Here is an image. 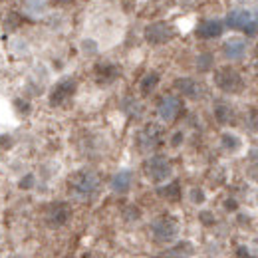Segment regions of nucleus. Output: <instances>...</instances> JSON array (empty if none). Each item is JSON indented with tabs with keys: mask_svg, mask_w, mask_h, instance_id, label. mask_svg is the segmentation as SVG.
Listing matches in <instances>:
<instances>
[{
	"mask_svg": "<svg viewBox=\"0 0 258 258\" xmlns=\"http://www.w3.org/2000/svg\"><path fill=\"white\" fill-rule=\"evenodd\" d=\"M86 258H96V256H86Z\"/></svg>",
	"mask_w": 258,
	"mask_h": 258,
	"instance_id": "obj_36",
	"label": "nucleus"
},
{
	"mask_svg": "<svg viewBox=\"0 0 258 258\" xmlns=\"http://www.w3.org/2000/svg\"><path fill=\"white\" fill-rule=\"evenodd\" d=\"M139 209L137 207H127L125 211H123V217H125V221H137L139 219Z\"/></svg>",
	"mask_w": 258,
	"mask_h": 258,
	"instance_id": "obj_26",
	"label": "nucleus"
},
{
	"mask_svg": "<svg viewBox=\"0 0 258 258\" xmlns=\"http://www.w3.org/2000/svg\"><path fill=\"white\" fill-rule=\"evenodd\" d=\"M143 169H145L147 179H149L151 183H155V185L165 183V181L171 179V175H173L171 163H169L167 157H163V155H153V157H149V159L145 161V165H143Z\"/></svg>",
	"mask_w": 258,
	"mask_h": 258,
	"instance_id": "obj_4",
	"label": "nucleus"
},
{
	"mask_svg": "<svg viewBox=\"0 0 258 258\" xmlns=\"http://www.w3.org/2000/svg\"><path fill=\"white\" fill-rule=\"evenodd\" d=\"M119 76V68L115 64H97L96 66V78L99 84H111L113 80H117Z\"/></svg>",
	"mask_w": 258,
	"mask_h": 258,
	"instance_id": "obj_15",
	"label": "nucleus"
},
{
	"mask_svg": "<svg viewBox=\"0 0 258 258\" xmlns=\"http://www.w3.org/2000/svg\"><path fill=\"white\" fill-rule=\"evenodd\" d=\"M183 139H185V135H183V131H177L173 137H171V145L173 147H179L181 143H183Z\"/></svg>",
	"mask_w": 258,
	"mask_h": 258,
	"instance_id": "obj_29",
	"label": "nucleus"
},
{
	"mask_svg": "<svg viewBox=\"0 0 258 258\" xmlns=\"http://www.w3.org/2000/svg\"><path fill=\"white\" fill-rule=\"evenodd\" d=\"M171 252H175V254H179V256H193L195 246L189 240H183V242H177V244L171 248Z\"/></svg>",
	"mask_w": 258,
	"mask_h": 258,
	"instance_id": "obj_21",
	"label": "nucleus"
},
{
	"mask_svg": "<svg viewBox=\"0 0 258 258\" xmlns=\"http://www.w3.org/2000/svg\"><path fill=\"white\" fill-rule=\"evenodd\" d=\"M20 26V16L18 14H10L8 18H6V28L8 30H16Z\"/></svg>",
	"mask_w": 258,
	"mask_h": 258,
	"instance_id": "obj_28",
	"label": "nucleus"
},
{
	"mask_svg": "<svg viewBox=\"0 0 258 258\" xmlns=\"http://www.w3.org/2000/svg\"><path fill=\"white\" fill-rule=\"evenodd\" d=\"M34 185H36L34 173H26V175L18 181V189H22V191H30V189H34Z\"/></svg>",
	"mask_w": 258,
	"mask_h": 258,
	"instance_id": "obj_22",
	"label": "nucleus"
},
{
	"mask_svg": "<svg viewBox=\"0 0 258 258\" xmlns=\"http://www.w3.org/2000/svg\"><path fill=\"white\" fill-rule=\"evenodd\" d=\"M225 209H226V211H236V209H238V203H236L234 199H226Z\"/></svg>",
	"mask_w": 258,
	"mask_h": 258,
	"instance_id": "obj_31",
	"label": "nucleus"
},
{
	"mask_svg": "<svg viewBox=\"0 0 258 258\" xmlns=\"http://www.w3.org/2000/svg\"><path fill=\"white\" fill-rule=\"evenodd\" d=\"M248 129L258 131V109H250V113H248Z\"/></svg>",
	"mask_w": 258,
	"mask_h": 258,
	"instance_id": "obj_27",
	"label": "nucleus"
},
{
	"mask_svg": "<svg viewBox=\"0 0 258 258\" xmlns=\"http://www.w3.org/2000/svg\"><path fill=\"white\" fill-rule=\"evenodd\" d=\"M213 64H215L213 54H209V52L199 54V58H197V70H199V72H211V70H213Z\"/></svg>",
	"mask_w": 258,
	"mask_h": 258,
	"instance_id": "obj_20",
	"label": "nucleus"
},
{
	"mask_svg": "<svg viewBox=\"0 0 258 258\" xmlns=\"http://www.w3.org/2000/svg\"><path fill=\"white\" fill-rule=\"evenodd\" d=\"M181 111H183V101H181V97L173 96V94L163 96L157 105V113L163 121H175Z\"/></svg>",
	"mask_w": 258,
	"mask_h": 258,
	"instance_id": "obj_8",
	"label": "nucleus"
},
{
	"mask_svg": "<svg viewBox=\"0 0 258 258\" xmlns=\"http://www.w3.org/2000/svg\"><path fill=\"white\" fill-rule=\"evenodd\" d=\"M70 193L80 201H88L99 191V175L94 171H78L70 177Z\"/></svg>",
	"mask_w": 258,
	"mask_h": 258,
	"instance_id": "obj_1",
	"label": "nucleus"
},
{
	"mask_svg": "<svg viewBox=\"0 0 258 258\" xmlns=\"http://www.w3.org/2000/svg\"><path fill=\"white\" fill-rule=\"evenodd\" d=\"M175 36V30L171 24L167 22H153L145 28V40L153 46H159V44H167L171 38Z\"/></svg>",
	"mask_w": 258,
	"mask_h": 258,
	"instance_id": "obj_10",
	"label": "nucleus"
},
{
	"mask_svg": "<svg viewBox=\"0 0 258 258\" xmlns=\"http://www.w3.org/2000/svg\"><path fill=\"white\" fill-rule=\"evenodd\" d=\"M159 74L157 72H147L143 78H141V82H139V92H141V96H151L153 92H155V88L159 86Z\"/></svg>",
	"mask_w": 258,
	"mask_h": 258,
	"instance_id": "obj_16",
	"label": "nucleus"
},
{
	"mask_svg": "<svg viewBox=\"0 0 258 258\" xmlns=\"http://www.w3.org/2000/svg\"><path fill=\"white\" fill-rule=\"evenodd\" d=\"M12 145H14V139H12V135H8V133H2V135H0V149H2V151H8Z\"/></svg>",
	"mask_w": 258,
	"mask_h": 258,
	"instance_id": "obj_25",
	"label": "nucleus"
},
{
	"mask_svg": "<svg viewBox=\"0 0 258 258\" xmlns=\"http://www.w3.org/2000/svg\"><path fill=\"white\" fill-rule=\"evenodd\" d=\"M173 86H175V90L179 94H183L189 99H199V97L203 96V86L197 80H193V78H179V80H175Z\"/></svg>",
	"mask_w": 258,
	"mask_h": 258,
	"instance_id": "obj_11",
	"label": "nucleus"
},
{
	"mask_svg": "<svg viewBox=\"0 0 258 258\" xmlns=\"http://www.w3.org/2000/svg\"><path fill=\"white\" fill-rule=\"evenodd\" d=\"M76 90H78V84H76V80H72V78H66L62 82H58V84L52 88L50 97H48V99H50V105H54V107L64 105L68 99L74 97Z\"/></svg>",
	"mask_w": 258,
	"mask_h": 258,
	"instance_id": "obj_7",
	"label": "nucleus"
},
{
	"mask_svg": "<svg viewBox=\"0 0 258 258\" xmlns=\"http://www.w3.org/2000/svg\"><path fill=\"white\" fill-rule=\"evenodd\" d=\"M199 221H201V225L205 226H213L217 223V219H215V215L211 211H201L199 213Z\"/></svg>",
	"mask_w": 258,
	"mask_h": 258,
	"instance_id": "obj_24",
	"label": "nucleus"
},
{
	"mask_svg": "<svg viewBox=\"0 0 258 258\" xmlns=\"http://www.w3.org/2000/svg\"><path fill=\"white\" fill-rule=\"evenodd\" d=\"M189 199L193 201L195 205H203V203L207 201V195H205V191H203V189H199V187H193V189L189 191Z\"/></svg>",
	"mask_w": 258,
	"mask_h": 258,
	"instance_id": "obj_23",
	"label": "nucleus"
},
{
	"mask_svg": "<svg viewBox=\"0 0 258 258\" xmlns=\"http://www.w3.org/2000/svg\"><path fill=\"white\" fill-rule=\"evenodd\" d=\"M159 258H183V256H179V254H175V252H167V254H163V256H159Z\"/></svg>",
	"mask_w": 258,
	"mask_h": 258,
	"instance_id": "obj_34",
	"label": "nucleus"
},
{
	"mask_svg": "<svg viewBox=\"0 0 258 258\" xmlns=\"http://www.w3.org/2000/svg\"><path fill=\"white\" fill-rule=\"evenodd\" d=\"M248 258H256V256H248Z\"/></svg>",
	"mask_w": 258,
	"mask_h": 258,
	"instance_id": "obj_37",
	"label": "nucleus"
},
{
	"mask_svg": "<svg viewBox=\"0 0 258 258\" xmlns=\"http://www.w3.org/2000/svg\"><path fill=\"white\" fill-rule=\"evenodd\" d=\"M161 135H163L161 127H157L155 123L145 125V127L139 131V135H137V145H139V149L145 151V153L155 151V149L161 145Z\"/></svg>",
	"mask_w": 258,
	"mask_h": 258,
	"instance_id": "obj_6",
	"label": "nucleus"
},
{
	"mask_svg": "<svg viewBox=\"0 0 258 258\" xmlns=\"http://www.w3.org/2000/svg\"><path fill=\"white\" fill-rule=\"evenodd\" d=\"M226 26L232 28V30H242L248 36H256L258 34V20L252 18V14L246 12V10H232L226 16Z\"/></svg>",
	"mask_w": 258,
	"mask_h": 258,
	"instance_id": "obj_5",
	"label": "nucleus"
},
{
	"mask_svg": "<svg viewBox=\"0 0 258 258\" xmlns=\"http://www.w3.org/2000/svg\"><path fill=\"white\" fill-rule=\"evenodd\" d=\"M215 86L225 94H240L244 90V80L234 68H221L215 72Z\"/></svg>",
	"mask_w": 258,
	"mask_h": 258,
	"instance_id": "obj_2",
	"label": "nucleus"
},
{
	"mask_svg": "<svg viewBox=\"0 0 258 258\" xmlns=\"http://www.w3.org/2000/svg\"><path fill=\"white\" fill-rule=\"evenodd\" d=\"M223 30H225V24L221 20H205L197 26V36L205 40H213V38H219Z\"/></svg>",
	"mask_w": 258,
	"mask_h": 258,
	"instance_id": "obj_13",
	"label": "nucleus"
},
{
	"mask_svg": "<svg viewBox=\"0 0 258 258\" xmlns=\"http://www.w3.org/2000/svg\"><path fill=\"white\" fill-rule=\"evenodd\" d=\"M131 183H133V173L129 171V169H123V171H119V173H115L113 177H111V191L117 195H125L131 189Z\"/></svg>",
	"mask_w": 258,
	"mask_h": 258,
	"instance_id": "obj_14",
	"label": "nucleus"
},
{
	"mask_svg": "<svg viewBox=\"0 0 258 258\" xmlns=\"http://www.w3.org/2000/svg\"><path fill=\"white\" fill-rule=\"evenodd\" d=\"M215 117L219 123H230L232 121V107L226 101H217L215 103Z\"/></svg>",
	"mask_w": 258,
	"mask_h": 258,
	"instance_id": "obj_18",
	"label": "nucleus"
},
{
	"mask_svg": "<svg viewBox=\"0 0 258 258\" xmlns=\"http://www.w3.org/2000/svg\"><path fill=\"white\" fill-rule=\"evenodd\" d=\"M157 193L161 195L165 201L177 203V201H181V185H179L177 181H173V183H167L165 187H159V189H157Z\"/></svg>",
	"mask_w": 258,
	"mask_h": 258,
	"instance_id": "obj_17",
	"label": "nucleus"
},
{
	"mask_svg": "<svg viewBox=\"0 0 258 258\" xmlns=\"http://www.w3.org/2000/svg\"><path fill=\"white\" fill-rule=\"evenodd\" d=\"M151 234L155 238V242H173L177 236H179V223L175 217H169V215H163L159 219H155L151 223Z\"/></svg>",
	"mask_w": 258,
	"mask_h": 258,
	"instance_id": "obj_3",
	"label": "nucleus"
},
{
	"mask_svg": "<svg viewBox=\"0 0 258 258\" xmlns=\"http://www.w3.org/2000/svg\"><path fill=\"white\" fill-rule=\"evenodd\" d=\"M60 4H70V2H74V0H58Z\"/></svg>",
	"mask_w": 258,
	"mask_h": 258,
	"instance_id": "obj_35",
	"label": "nucleus"
},
{
	"mask_svg": "<svg viewBox=\"0 0 258 258\" xmlns=\"http://www.w3.org/2000/svg\"><path fill=\"white\" fill-rule=\"evenodd\" d=\"M223 54L228 60H240L246 54V42L240 38H230L223 44Z\"/></svg>",
	"mask_w": 258,
	"mask_h": 258,
	"instance_id": "obj_12",
	"label": "nucleus"
},
{
	"mask_svg": "<svg viewBox=\"0 0 258 258\" xmlns=\"http://www.w3.org/2000/svg\"><path fill=\"white\" fill-rule=\"evenodd\" d=\"M221 145L226 151H236V149H240V139L232 133H223L221 135Z\"/></svg>",
	"mask_w": 258,
	"mask_h": 258,
	"instance_id": "obj_19",
	"label": "nucleus"
},
{
	"mask_svg": "<svg viewBox=\"0 0 258 258\" xmlns=\"http://www.w3.org/2000/svg\"><path fill=\"white\" fill-rule=\"evenodd\" d=\"M72 217V209L68 203H52L46 209V225L50 228H60L64 226Z\"/></svg>",
	"mask_w": 258,
	"mask_h": 258,
	"instance_id": "obj_9",
	"label": "nucleus"
},
{
	"mask_svg": "<svg viewBox=\"0 0 258 258\" xmlns=\"http://www.w3.org/2000/svg\"><path fill=\"white\" fill-rule=\"evenodd\" d=\"M16 105L20 107V109H18L20 113H28V111H30V105H28V101H22V99H16Z\"/></svg>",
	"mask_w": 258,
	"mask_h": 258,
	"instance_id": "obj_30",
	"label": "nucleus"
},
{
	"mask_svg": "<svg viewBox=\"0 0 258 258\" xmlns=\"http://www.w3.org/2000/svg\"><path fill=\"white\" fill-rule=\"evenodd\" d=\"M248 256H250V252H248L246 246H238L236 248V258H248Z\"/></svg>",
	"mask_w": 258,
	"mask_h": 258,
	"instance_id": "obj_32",
	"label": "nucleus"
},
{
	"mask_svg": "<svg viewBox=\"0 0 258 258\" xmlns=\"http://www.w3.org/2000/svg\"><path fill=\"white\" fill-rule=\"evenodd\" d=\"M84 50H86V52H88V50H90V52H96V44H94L92 40H88V42H84Z\"/></svg>",
	"mask_w": 258,
	"mask_h": 258,
	"instance_id": "obj_33",
	"label": "nucleus"
}]
</instances>
